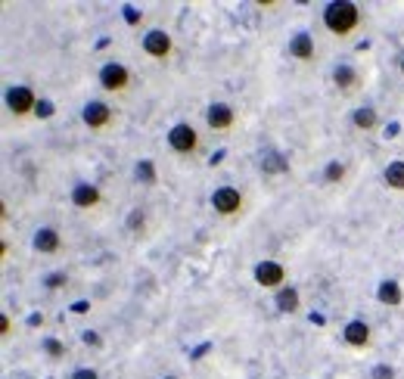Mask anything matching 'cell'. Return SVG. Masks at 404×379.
Masks as SVG:
<instances>
[{
    "label": "cell",
    "instance_id": "11",
    "mask_svg": "<svg viewBox=\"0 0 404 379\" xmlns=\"http://www.w3.org/2000/svg\"><path fill=\"white\" fill-rule=\"evenodd\" d=\"M62 249V236H59V230H53V227H41L35 233V252H41V255H56Z\"/></svg>",
    "mask_w": 404,
    "mask_h": 379
},
{
    "label": "cell",
    "instance_id": "26",
    "mask_svg": "<svg viewBox=\"0 0 404 379\" xmlns=\"http://www.w3.org/2000/svg\"><path fill=\"white\" fill-rule=\"evenodd\" d=\"M128 227L134 230V233H137V230H143V211H140V208H134V211L128 215Z\"/></svg>",
    "mask_w": 404,
    "mask_h": 379
},
{
    "label": "cell",
    "instance_id": "3",
    "mask_svg": "<svg viewBox=\"0 0 404 379\" xmlns=\"http://www.w3.org/2000/svg\"><path fill=\"white\" fill-rule=\"evenodd\" d=\"M211 208L218 211L221 217H233L242 211V193L236 186H218L211 193Z\"/></svg>",
    "mask_w": 404,
    "mask_h": 379
},
{
    "label": "cell",
    "instance_id": "17",
    "mask_svg": "<svg viewBox=\"0 0 404 379\" xmlns=\"http://www.w3.org/2000/svg\"><path fill=\"white\" fill-rule=\"evenodd\" d=\"M261 171H264V174H286V171H289V162H286L283 153L267 149V153L261 155Z\"/></svg>",
    "mask_w": 404,
    "mask_h": 379
},
{
    "label": "cell",
    "instance_id": "21",
    "mask_svg": "<svg viewBox=\"0 0 404 379\" xmlns=\"http://www.w3.org/2000/svg\"><path fill=\"white\" fill-rule=\"evenodd\" d=\"M342 177H345V165H342V162H327V168H323V180H327V184H339Z\"/></svg>",
    "mask_w": 404,
    "mask_h": 379
},
{
    "label": "cell",
    "instance_id": "15",
    "mask_svg": "<svg viewBox=\"0 0 404 379\" xmlns=\"http://www.w3.org/2000/svg\"><path fill=\"white\" fill-rule=\"evenodd\" d=\"M333 81H336V87H339L342 93H354L360 87V75L354 72L352 66H336L333 68Z\"/></svg>",
    "mask_w": 404,
    "mask_h": 379
},
{
    "label": "cell",
    "instance_id": "2",
    "mask_svg": "<svg viewBox=\"0 0 404 379\" xmlns=\"http://www.w3.org/2000/svg\"><path fill=\"white\" fill-rule=\"evenodd\" d=\"M168 146H171L177 155L196 153V149H199V134H196V128H193V124H186V122L174 124V128L168 130Z\"/></svg>",
    "mask_w": 404,
    "mask_h": 379
},
{
    "label": "cell",
    "instance_id": "19",
    "mask_svg": "<svg viewBox=\"0 0 404 379\" xmlns=\"http://www.w3.org/2000/svg\"><path fill=\"white\" fill-rule=\"evenodd\" d=\"M352 122H354V128H358V130H373V128H376V109H373V106L354 109Z\"/></svg>",
    "mask_w": 404,
    "mask_h": 379
},
{
    "label": "cell",
    "instance_id": "25",
    "mask_svg": "<svg viewBox=\"0 0 404 379\" xmlns=\"http://www.w3.org/2000/svg\"><path fill=\"white\" fill-rule=\"evenodd\" d=\"M373 379H395V370L389 364H376L373 367Z\"/></svg>",
    "mask_w": 404,
    "mask_h": 379
},
{
    "label": "cell",
    "instance_id": "14",
    "mask_svg": "<svg viewBox=\"0 0 404 379\" xmlns=\"http://www.w3.org/2000/svg\"><path fill=\"white\" fill-rule=\"evenodd\" d=\"M273 304H277L280 314H296L298 304H302V295H298L296 286H283V289H277V295H273Z\"/></svg>",
    "mask_w": 404,
    "mask_h": 379
},
{
    "label": "cell",
    "instance_id": "20",
    "mask_svg": "<svg viewBox=\"0 0 404 379\" xmlns=\"http://www.w3.org/2000/svg\"><path fill=\"white\" fill-rule=\"evenodd\" d=\"M137 180L146 186H155V180H159V174H155V162L153 159H140L137 162Z\"/></svg>",
    "mask_w": 404,
    "mask_h": 379
},
{
    "label": "cell",
    "instance_id": "10",
    "mask_svg": "<svg viewBox=\"0 0 404 379\" xmlns=\"http://www.w3.org/2000/svg\"><path fill=\"white\" fill-rule=\"evenodd\" d=\"M72 205L75 208H84V211L97 208L99 205V190L93 184H75L72 186Z\"/></svg>",
    "mask_w": 404,
    "mask_h": 379
},
{
    "label": "cell",
    "instance_id": "30",
    "mask_svg": "<svg viewBox=\"0 0 404 379\" xmlns=\"http://www.w3.org/2000/svg\"><path fill=\"white\" fill-rule=\"evenodd\" d=\"M72 311H75V314H84V311H87V302H78Z\"/></svg>",
    "mask_w": 404,
    "mask_h": 379
},
{
    "label": "cell",
    "instance_id": "6",
    "mask_svg": "<svg viewBox=\"0 0 404 379\" xmlns=\"http://www.w3.org/2000/svg\"><path fill=\"white\" fill-rule=\"evenodd\" d=\"M255 283L264 289H283L286 286V267L280 261H261L255 267Z\"/></svg>",
    "mask_w": 404,
    "mask_h": 379
},
{
    "label": "cell",
    "instance_id": "18",
    "mask_svg": "<svg viewBox=\"0 0 404 379\" xmlns=\"http://www.w3.org/2000/svg\"><path fill=\"white\" fill-rule=\"evenodd\" d=\"M383 180H385V186H389V190L404 193V159L389 162V165H385V171H383Z\"/></svg>",
    "mask_w": 404,
    "mask_h": 379
},
{
    "label": "cell",
    "instance_id": "5",
    "mask_svg": "<svg viewBox=\"0 0 404 379\" xmlns=\"http://www.w3.org/2000/svg\"><path fill=\"white\" fill-rule=\"evenodd\" d=\"M131 84V72L122 66V62H106L103 68H99V87L109 93L115 90H128Z\"/></svg>",
    "mask_w": 404,
    "mask_h": 379
},
{
    "label": "cell",
    "instance_id": "29",
    "mask_svg": "<svg viewBox=\"0 0 404 379\" xmlns=\"http://www.w3.org/2000/svg\"><path fill=\"white\" fill-rule=\"evenodd\" d=\"M81 339H84V345H99V336L93 333V329H84V333H81Z\"/></svg>",
    "mask_w": 404,
    "mask_h": 379
},
{
    "label": "cell",
    "instance_id": "31",
    "mask_svg": "<svg viewBox=\"0 0 404 379\" xmlns=\"http://www.w3.org/2000/svg\"><path fill=\"white\" fill-rule=\"evenodd\" d=\"M162 379H177V376H162Z\"/></svg>",
    "mask_w": 404,
    "mask_h": 379
},
{
    "label": "cell",
    "instance_id": "22",
    "mask_svg": "<svg viewBox=\"0 0 404 379\" xmlns=\"http://www.w3.org/2000/svg\"><path fill=\"white\" fill-rule=\"evenodd\" d=\"M44 351H47L53 360H62V358H66V345H62L59 339H44Z\"/></svg>",
    "mask_w": 404,
    "mask_h": 379
},
{
    "label": "cell",
    "instance_id": "12",
    "mask_svg": "<svg viewBox=\"0 0 404 379\" xmlns=\"http://www.w3.org/2000/svg\"><path fill=\"white\" fill-rule=\"evenodd\" d=\"M342 339H345L352 348H367L370 345V327H367L364 320H352V323H345V329H342Z\"/></svg>",
    "mask_w": 404,
    "mask_h": 379
},
{
    "label": "cell",
    "instance_id": "8",
    "mask_svg": "<svg viewBox=\"0 0 404 379\" xmlns=\"http://www.w3.org/2000/svg\"><path fill=\"white\" fill-rule=\"evenodd\" d=\"M81 118H84V124L90 130H103L112 122V106H106L103 99H90L84 106V112H81Z\"/></svg>",
    "mask_w": 404,
    "mask_h": 379
},
{
    "label": "cell",
    "instance_id": "23",
    "mask_svg": "<svg viewBox=\"0 0 404 379\" xmlns=\"http://www.w3.org/2000/svg\"><path fill=\"white\" fill-rule=\"evenodd\" d=\"M68 283V277H66V271H56V273H47V280H44V286L47 289H62V286Z\"/></svg>",
    "mask_w": 404,
    "mask_h": 379
},
{
    "label": "cell",
    "instance_id": "24",
    "mask_svg": "<svg viewBox=\"0 0 404 379\" xmlns=\"http://www.w3.org/2000/svg\"><path fill=\"white\" fill-rule=\"evenodd\" d=\"M35 115L37 118H50V115H53V103H50V99H37Z\"/></svg>",
    "mask_w": 404,
    "mask_h": 379
},
{
    "label": "cell",
    "instance_id": "28",
    "mask_svg": "<svg viewBox=\"0 0 404 379\" xmlns=\"http://www.w3.org/2000/svg\"><path fill=\"white\" fill-rule=\"evenodd\" d=\"M72 379H99V376H97V370H90V367H81V370L72 373Z\"/></svg>",
    "mask_w": 404,
    "mask_h": 379
},
{
    "label": "cell",
    "instance_id": "4",
    "mask_svg": "<svg viewBox=\"0 0 404 379\" xmlns=\"http://www.w3.org/2000/svg\"><path fill=\"white\" fill-rule=\"evenodd\" d=\"M35 106H37V99H35V93H31V87L16 84V87H10V90H6V109H10L16 118L31 115V112H35Z\"/></svg>",
    "mask_w": 404,
    "mask_h": 379
},
{
    "label": "cell",
    "instance_id": "7",
    "mask_svg": "<svg viewBox=\"0 0 404 379\" xmlns=\"http://www.w3.org/2000/svg\"><path fill=\"white\" fill-rule=\"evenodd\" d=\"M171 47H174L171 35L162 28L146 31V37H143V53L153 56V59H168V56H171Z\"/></svg>",
    "mask_w": 404,
    "mask_h": 379
},
{
    "label": "cell",
    "instance_id": "1",
    "mask_svg": "<svg viewBox=\"0 0 404 379\" xmlns=\"http://www.w3.org/2000/svg\"><path fill=\"white\" fill-rule=\"evenodd\" d=\"M323 25H327V31L336 37L352 35L360 25V6L352 3V0H333V3L323 10Z\"/></svg>",
    "mask_w": 404,
    "mask_h": 379
},
{
    "label": "cell",
    "instance_id": "16",
    "mask_svg": "<svg viewBox=\"0 0 404 379\" xmlns=\"http://www.w3.org/2000/svg\"><path fill=\"white\" fill-rule=\"evenodd\" d=\"M376 298H379V304L398 308V304L404 302V292H401V286H398L395 280H383V283H379V289H376Z\"/></svg>",
    "mask_w": 404,
    "mask_h": 379
},
{
    "label": "cell",
    "instance_id": "13",
    "mask_svg": "<svg viewBox=\"0 0 404 379\" xmlns=\"http://www.w3.org/2000/svg\"><path fill=\"white\" fill-rule=\"evenodd\" d=\"M289 56H296V59H302V62H311L314 59V37H311L308 31H298L289 41Z\"/></svg>",
    "mask_w": 404,
    "mask_h": 379
},
{
    "label": "cell",
    "instance_id": "9",
    "mask_svg": "<svg viewBox=\"0 0 404 379\" xmlns=\"http://www.w3.org/2000/svg\"><path fill=\"white\" fill-rule=\"evenodd\" d=\"M205 122H209L211 130H230L236 122V112H233V106H227V103H211L209 112H205Z\"/></svg>",
    "mask_w": 404,
    "mask_h": 379
},
{
    "label": "cell",
    "instance_id": "32",
    "mask_svg": "<svg viewBox=\"0 0 404 379\" xmlns=\"http://www.w3.org/2000/svg\"><path fill=\"white\" fill-rule=\"evenodd\" d=\"M401 75H404V62H401Z\"/></svg>",
    "mask_w": 404,
    "mask_h": 379
},
{
    "label": "cell",
    "instance_id": "27",
    "mask_svg": "<svg viewBox=\"0 0 404 379\" xmlns=\"http://www.w3.org/2000/svg\"><path fill=\"white\" fill-rule=\"evenodd\" d=\"M140 19H143V12H137L134 6H124V22H128V25H137Z\"/></svg>",
    "mask_w": 404,
    "mask_h": 379
}]
</instances>
